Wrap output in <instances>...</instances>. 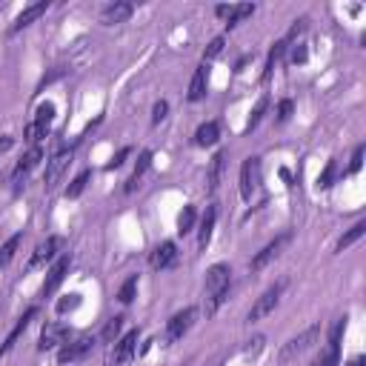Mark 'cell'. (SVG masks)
Instances as JSON below:
<instances>
[{"label": "cell", "mask_w": 366, "mask_h": 366, "mask_svg": "<svg viewBox=\"0 0 366 366\" xmlns=\"http://www.w3.org/2000/svg\"><path fill=\"white\" fill-rule=\"evenodd\" d=\"M174 258H178V246H174L172 241H166V244H161L152 252L149 263H152V269H169L174 263Z\"/></svg>", "instance_id": "ac0fdd59"}, {"label": "cell", "mask_w": 366, "mask_h": 366, "mask_svg": "<svg viewBox=\"0 0 366 366\" xmlns=\"http://www.w3.org/2000/svg\"><path fill=\"white\" fill-rule=\"evenodd\" d=\"M215 14H218V18H226V26H237L241 21L252 18V14H254V6H252V3H241V6H218Z\"/></svg>", "instance_id": "2e32d148"}, {"label": "cell", "mask_w": 366, "mask_h": 366, "mask_svg": "<svg viewBox=\"0 0 366 366\" xmlns=\"http://www.w3.org/2000/svg\"><path fill=\"white\" fill-rule=\"evenodd\" d=\"M306 23H309L306 18H300V21H295V26L289 29V38H286V46H289L292 40H298L300 35H304V31H306Z\"/></svg>", "instance_id": "74e56055"}, {"label": "cell", "mask_w": 366, "mask_h": 366, "mask_svg": "<svg viewBox=\"0 0 366 366\" xmlns=\"http://www.w3.org/2000/svg\"><path fill=\"white\" fill-rule=\"evenodd\" d=\"M12 146H14V138H9V135H6V138H0V155L9 152Z\"/></svg>", "instance_id": "f6af8a7d"}, {"label": "cell", "mask_w": 366, "mask_h": 366, "mask_svg": "<svg viewBox=\"0 0 366 366\" xmlns=\"http://www.w3.org/2000/svg\"><path fill=\"white\" fill-rule=\"evenodd\" d=\"M152 166V152L146 149V152H140V157H138V164H135V172H132V178L126 181V192H135V186L140 183V178L146 174V169Z\"/></svg>", "instance_id": "603a6c76"}, {"label": "cell", "mask_w": 366, "mask_h": 366, "mask_svg": "<svg viewBox=\"0 0 366 366\" xmlns=\"http://www.w3.org/2000/svg\"><path fill=\"white\" fill-rule=\"evenodd\" d=\"M72 164V149L69 152H57L52 161H49V166H46V174H43V183H46V189H52L55 183H57V178L63 174V169H66Z\"/></svg>", "instance_id": "9a60e30c"}, {"label": "cell", "mask_w": 366, "mask_h": 366, "mask_svg": "<svg viewBox=\"0 0 366 366\" xmlns=\"http://www.w3.org/2000/svg\"><path fill=\"white\" fill-rule=\"evenodd\" d=\"M304 60H306V46H304V43H298L295 49H292V63L298 66V63H304Z\"/></svg>", "instance_id": "ee69618b"}, {"label": "cell", "mask_w": 366, "mask_h": 366, "mask_svg": "<svg viewBox=\"0 0 366 366\" xmlns=\"http://www.w3.org/2000/svg\"><path fill=\"white\" fill-rule=\"evenodd\" d=\"M66 338H69V326H63V324H46L43 332H40L38 349H40V352H49V349L66 343Z\"/></svg>", "instance_id": "8fae6325"}, {"label": "cell", "mask_w": 366, "mask_h": 366, "mask_svg": "<svg viewBox=\"0 0 366 366\" xmlns=\"http://www.w3.org/2000/svg\"><path fill=\"white\" fill-rule=\"evenodd\" d=\"M40 157H43V149H40V146H31V149H29V152L21 157V161H18V166H14V172H12V183H14V189H21V186L26 183L29 172L40 164Z\"/></svg>", "instance_id": "ba28073f"}, {"label": "cell", "mask_w": 366, "mask_h": 366, "mask_svg": "<svg viewBox=\"0 0 366 366\" xmlns=\"http://www.w3.org/2000/svg\"><path fill=\"white\" fill-rule=\"evenodd\" d=\"M195 226V206H183V212L178 215V232L186 235V232H192Z\"/></svg>", "instance_id": "f1b7e54d"}, {"label": "cell", "mask_w": 366, "mask_h": 366, "mask_svg": "<svg viewBox=\"0 0 366 366\" xmlns=\"http://www.w3.org/2000/svg\"><path fill=\"white\" fill-rule=\"evenodd\" d=\"M366 235V224H363V220H361V224H355L352 229H349L343 237H341V241H338V246H335V252H343V249H349V246H352V244H358L361 241V237Z\"/></svg>", "instance_id": "484cf974"}, {"label": "cell", "mask_w": 366, "mask_h": 366, "mask_svg": "<svg viewBox=\"0 0 366 366\" xmlns=\"http://www.w3.org/2000/svg\"><path fill=\"white\" fill-rule=\"evenodd\" d=\"M60 246H63V237H60V235H52V237H46L43 244H38L35 254H31V261H29V269H35V266H40V263H46V261H52L55 254L60 252Z\"/></svg>", "instance_id": "4fadbf2b"}, {"label": "cell", "mask_w": 366, "mask_h": 366, "mask_svg": "<svg viewBox=\"0 0 366 366\" xmlns=\"http://www.w3.org/2000/svg\"><path fill=\"white\" fill-rule=\"evenodd\" d=\"M218 135H220V126L215 120H209V123H203L200 129L195 132V143H198V146H215Z\"/></svg>", "instance_id": "cb8c5ba5"}, {"label": "cell", "mask_w": 366, "mask_h": 366, "mask_svg": "<svg viewBox=\"0 0 366 366\" xmlns=\"http://www.w3.org/2000/svg\"><path fill=\"white\" fill-rule=\"evenodd\" d=\"M283 52H286V40H278L275 46H272V52H269V60H266V69H263V81L269 75H272V69H275V63L283 57Z\"/></svg>", "instance_id": "83f0119b"}, {"label": "cell", "mask_w": 366, "mask_h": 366, "mask_svg": "<svg viewBox=\"0 0 366 366\" xmlns=\"http://www.w3.org/2000/svg\"><path fill=\"white\" fill-rule=\"evenodd\" d=\"M120 329H123V317H120V315H115L112 321L106 324V329H103V341H109V343H112V341H118Z\"/></svg>", "instance_id": "836d02e7"}, {"label": "cell", "mask_w": 366, "mask_h": 366, "mask_svg": "<svg viewBox=\"0 0 366 366\" xmlns=\"http://www.w3.org/2000/svg\"><path fill=\"white\" fill-rule=\"evenodd\" d=\"M21 244H23V235L18 232V235H12L9 241L0 246V266H9L12 263V258H14V252L21 249Z\"/></svg>", "instance_id": "d4e9b609"}, {"label": "cell", "mask_w": 366, "mask_h": 366, "mask_svg": "<svg viewBox=\"0 0 366 366\" xmlns=\"http://www.w3.org/2000/svg\"><path fill=\"white\" fill-rule=\"evenodd\" d=\"M229 286H232V269L226 263H215L209 272H206V298L224 292Z\"/></svg>", "instance_id": "8992f818"}, {"label": "cell", "mask_w": 366, "mask_h": 366, "mask_svg": "<svg viewBox=\"0 0 366 366\" xmlns=\"http://www.w3.org/2000/svg\"><path fill=\"white\" fill-rule=\"evenodd\" d=\"M92 346H94L92 338H77V341L66 343V346H63L60 352H57V363H60V366H66V363L81 361V358H86V355L92 352Z\"/></svg>", "instance_id": "9c48e42d"}, {"label": "cell", "mask_w": 366, "mask_h": 366, "mask_svg": "<svg viewBox=\"0 0 366 366\" xmlns=\"http://www.w3.org/2000/svg\"><path fill=\"white\" fill-rule=\"evenodd\" d=\"M224 166H226V155L218 152V155L212 157V164H209V174H206V192H209V195L218 192L220 178H224Z\"/></svg>", "instance_id": "d6986e66"}, {"label": "cell", "mask_w": 366, "mask_h": 366, "mask_svg": "<svg viewBox=\"0 0 366 366\" xmlns=\"http://www.w3.org/2000/svg\"><path fill=\"white\" fill-rule=\"evenodd\" d=\"M135 292H138V275H132L129 280H126V283L120 286L118 300H120V304H132V300H135Z\"/></svg>", "instance_id": "4dcf8cb0"}, {"label": "cell", "mask_w": 366, "mask_h": 366, "mask_svg": "<svg viewBox=\"0 0 366 366\" xmlns=\"http://www.w3.org/2000/svg\"><path fill=\"white\" fill-rule=\"evenodd\" d=\"M266 106H269V101L266 98H261L258 101V106L252 109V115H249V123H246V132H252V129H258V123H261V118H263V112H266Z\"/></svg>", "instance_id": "e575fe53"}, {"label": "cell", "mask_w": 366, "mask_h": 366, "mask_svg": "<svg viewBox=\"0 0 366 366\" xmlns=\"http://www.w3.org/2000/svg\"><path fill=\"white\" fill-rule=\"evenodd\" d=\"M129 155H132V149H129V146H123V149H120V152L112 157V161H109V169H118V166H123V161H126V157H129Z\"/></svg>", "instance_id": "b9f144b4"}, {"label": "cell", "mask_w": 366, "mask_h": 366, "mask_svg": "<svg viewBox=\"0 0 366 366\" xmlns=\"http://www.w3.org/2000/svg\"><path fill=\"white\" fill-rule=\"evenodd\" d=\"M166 115H169V103H166V101H157L155 109H152V123L157 126L161 120H166Z\"/></svg>", "instance_id": "8d00e7d4"}, {"label": "cell", "mask_w": 366, "mask_h": 366, "mask_svg": "<svg viewBox=\"0 0 366 366\" xmlns=\"http://www.w3.org/2000/svg\"><path fill=\"white\" fill-rule=\"evenodd\" d=\"M263 349V335H258V338H252L249 341V346H246V358H252V355H258Z\"/></svg>", "instance_id": "7bdbcfd3"}, {"label": "cell", "mask_w": 366, "mask_h": 366, "mask_svg": "<svg viewBox=\"0 0 366 366\" xmlns=\"http://www.w3.org/2000/svg\"><path fill=\"white\" fill-rule=\"evenodd\" d=\"M69 266H72V258L69 254H63V258L49 269V275H46V283H43V289H40V298H49V295H55V289L63 283V278H66V272H69Z\"/></svg>", "instance_id": "30bf717a"}, {"label": "cell", "mask_w": 366, "mask_h": 366, "mask_svg": "<svg viewBox=\"0 0 366 366\" xmlns=\"http://www.w3.org/2000/svg\"><path fill=\"white\" fill-rule=\"evenodd\" d=\"M261 183V157H246L241 166V198L252 200V195L258 192Z\"/></svg>", "instance_id": "5b68a950"}, {"label": "cell", "mask_w": 366, "mask_h": 366, "mask_svg": "<svg viewBox=\"0 0 366 366\" xmlns=\"http://www.w3.org/2000/svg\"><path fill=\"white\" fill-rule=\"evenodd\" d=\"M361 166H363V146H358V149H355V155H352V164H349L346 174H358V172H361Z\"/></svg>", "instance_id": "f35d334b"}, {"label": "cell", "mask_w": 366, "mask_h": 366, "mask_svg": "<svg viewBox=\"0 0 366 366\" xmlns=\"http://www.w3.org/2000/svg\"><path fill=\"white\" fill-rule=\"evenodd\" d=\"M332 178H335V161L326 164V169L321 172V178H317V186H321V189H329V186H332Z\"/></svg>", "instance_id": "d590c367"}, {"label": "cell", "mask_w": 366, "mask_h": 366, "mask_svg": "<svg viewBox=\"0 0 366 366\" xmlns=\"http://www.w3.org/2000/svg\"><path fill=\"white\" fill-rule=\"evenodd\" d=\"M206 75H209V72H206V63H203V66H198V69H195L192 86H189V94H186V98H189V103H198V101H203V94H206Z\"/></svg>", "instance_id": "7402d4cb"}, {"label": "cell", "mask_w": 366, "mask_h": 366, "mask_svg": "<svg viewBox=\"0 0 366 366\" xmlns=\"http://www.w3.org/2000/svg\"><path fill=\"white\" fill-rule=\"evenodd\" d=\"M46 9H49V0H40V3H35V6H29V9H23L18 18H14V26H12V31H18V29H23V26H29L31 21H38L40 14H46Z\"/></svg>", "instance_id": "ffe728a7"}, {"label": "cell", "mask_w": 366, "mask_h": 366, "mask_svg": "<svg viewBox=\"0 0 366 366\" xmlns=\"http://www.w3.org/2000/svg\"><path fill=\"white\" fill-rule=\"evenodd\" d=\"M283 289H286V280H278V283L269 286V289H266L258 300H254V306L249 309L246 321H249V324H258V321H263L266 315H272L275 306H278V300H280V295H283Z\"/></svg>", "instance_id": "7a4b0ae2"}, {"label": "cell", "mask_w": 366, "mask_h": 366, "mask_svg": "<svg viewBox=\"0 0 366 366\" xmlns=\"http://www.w3.org/2000/svg\"><path fill=\"white\" fill-rule=\"evenodd\" d=\"M292 118V101H280L278 106V123H286Z\"/></svg>", "instance_id": "ab89813d"}, {"label": "cell", "mask_w": 366, "mask_h": 366, "mask_svg": "<svg viewBox=\"0 0 366 366\" xmlns=\"http://www.w3.org/2000/svg\"><path fill=\"white\" fill-rule=\"evenodd\" d=\"M215 220H218V209H215V206H209V209L203 212V218H200V235H198L200 249L209 246V241H212V229H215Z\"/></svg>", "instance_id": "44dd1931"}, {"label": "cell", "mask_w": 366, "mask_h": 366, "mask_svg": "<svg viewBox=\"0 0 366 366\" xmlns=\"http://www.w3.org/2000/svg\"><path fill=\"white\" fill-rule=\"evenodd\" d=\"M52 120H55V106H52V103H43V106L38 109L35 120H31V123L26 126L23 140L38 143L40 138H46V135H49V129H52Z\"/></svg>", "instance_id": "3957f363"}, {"label": "cell", "mask_w": 366, "mask_h": 366, "mask_svg": "<svg viewBox=\"0 0 366 366\" xmlns=\"http://www.w3.org/2000/svg\"><path fill=\"white\" fill-rule=\"evenodd\" d=\"M317 338H321V326H309V329H304L298 338H292V341H286L283 346H280V355H278V361L280 363H292V361H298L304 352H309V349L317 343Z\"/></svg>", "instance_id": "6da1fadb"}, {"label": "cell", "mask_w": 366, "mask_h": 366, "mask_svg": "<svg viewBox=\"0 0 366 366\" xmlns=\"http://www.w3.org/2000/svg\"><path fill=\"white\" fill-rule=\"evenodd\" d=\"M89 181H92V172H89V169H86V172H81V174H77V178H75V181H72V183L66 186V198H69V200H75V198H81V195H83V189H86V183H89Z\"/></svg>", "instance_id": "4316f807"}, {"label": "cell", "mask_w": 366, "mask_h": 366, "mask_svg": "<svg viewBox=\"0 0 366 366\" xmlns=\"http://www.w3.org/2000/svg\"><path fill=\"white\" fill-rule=\"evenodd\" d=\"M77 304H81V295H66V298H63V300H60V304H57V312H66V309H75Z\"/></svg>", "instance_id": "60d3db41"}, {"label": "cell", "mask_w": 366, "mask_h": 366, "mask_svg": "<svg viewBox=\"0 0 366 366\" xmlns=\"http://www.w3.org/2000/svg\"><path fill=\"white\" fill-rule=\"evenodd\" d=\"M35 315H38V306H29V309L23 312V317H21V321H18V324H14V329L9 332V338H6V343H3V346H0V358H3V355L9 352V349L14 346V343H18V338H21V335H23V332H26V326L31 324V317H35Z\"/></svg>", "instance_id": "e0dca14e"}, {"label": "cell", "mask_w": 366, "mask_h": 366, "mask_svg": "<svg viewBox=\"0 0 366 366\" xmlns=\"http://www.w3.org/2000/svg\"><path fill=\"white\" fill-rule=\"evenodd\" d=\"M224 46H226V38H224V35L215 38L209 46H206V52H203V63H209V60H215V57L224 55Z\"/></svg>", "instance_id": "1f68e13d"}, {"label": "cell", "mask_w": 366, "mask_h": 366, "mask_svg": "<svg viewBox=\"0 0 366 366\" xmlns=\"http://www.w3.org/2000/svg\"><path fill=\"white\" fill-rule=\"evenodd\" d=\"M195 317H198V309H195V306H186L183 312L172 315V317H169V324H166V343H174V341H181V338L186 335V332L192 329Z\"/></svg>", "instance_id": "277c9868"}, {"label": "cell", "mask_w": 366, "mask_h": 366, "mask_svg": "<svg viewBox=\"0 0 366 366\" xmlns=\"http://www.w3.org/2000/svg\"><path fill=\"white\" fill-rule=\"evenodd\" d=\"M349 366H363V358H355L352 363H349Z\"/></svg>", "instance_id": "bcb514c9"}, {"label": "cell", "mask_w": 366, "mask_h": 366, "mask_svg": "<svg viewBox=\"0 0 366 366\" xmlns=\"http://www.w3.org/2000/svg\"><path fill=\"white\" fill-rule=\"evenodd\" d=\"M338 346H341V343H329L326 352H324L321 358H315L309 366H338Z\"/></svg>", "instance_id": "f546056e"}, {"label": "cell", "mask_w": 366, "mask_h": 366, "mask_svg": "<svg viewBox=\"0 0 366 366\" xmlns=\"http://www.w3.org/2000/svg\"><path fill=\"white\" fill-rule=\"evenodd\" d=\"M132 12H135V6H132V3H123V0H118V3H109V6L103 9L101 23H103V26H118V23H126V21L132 18Z\"/></svg>", "instance_id": "5bb4252c"}, {"label": "cell", "mask_w": 366, "mask_h": 366, "mask_svg": "<svg viewBox=\"0 0 366 366\" xmlns=\"http://www.w3.org/2000/svg\"><path fill=\"white\" fill-rule=\"evenodd\" d=\"M138 329H132V332H126L123 338H118L115 341V349H112V363L115 366H123L126 361H129L132 355H135V349H138Z\"/></svg>", "instance_id": "7c38bea8"}, {"label": "cell", "mask_w": 366, "mask_h": 366, "mask_svg": "<svg viewBox=\"0 0 366 366\" xmlns=\"http://www.w3.org/2000/svg\"><path fill=\"white\" fill-rule=\"evenodd\" d=\"M226 300H229V289H224V292H218V295H209V298H206V315H215L220 306H224L226 304Z\"/></svg>", "instance_id": "d6a6232c"}, {"label": "cell", "mask_w": 366, "mask_h": 366, "mask_svg": "<svg viewBox=\"0 0 366 366\" xmlns=\"http://www.w3.org/2000/svg\"><path fill=\"white\" fill-rule=\"evenodd\" d=\"M289 232H286V235H280V237H275V241L272 244H266L258 254H254V258H252V263H249V269H252V272H261V269L266 266V263H272L275 258H278V254H280V249L286 246V244H289Z\"/></svg>", "instance_id": "52a82bcc"}]
</instances>
